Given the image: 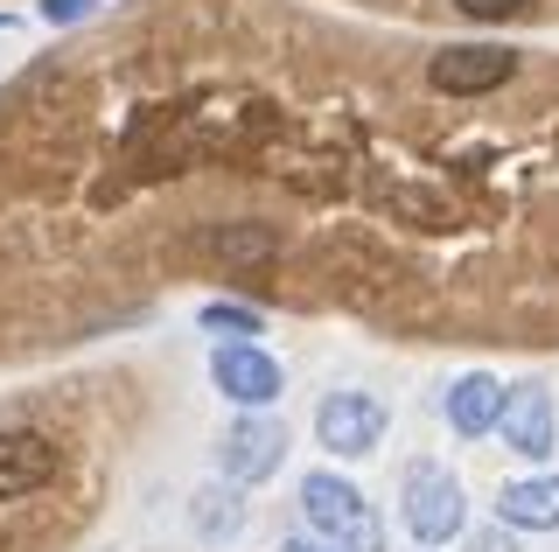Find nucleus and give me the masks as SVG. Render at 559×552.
<instances>
[{
  "instance_id": "nucleus-1",
  "label": "nucleus",
  "mask_w": 559,
  "mask_h": 552,
  "mask_svg": "<svg viewBox=\"0 0 559 552\" xmlns=\"http://www.w3.org/2000/svg\"><path fill=\"white\" fill-rule=\"evenodd\" d=\"M301 511H308L314 539H329L336 552H384V525L349 476H336V469L301 476Z\"/></svg>"
},
{
  "instance_id": "nucleus-2",
  "label": "nucleus",
  "mask_w": 559,
  "mask_h": 552,
  "mask_svg": "<svg viewBox=\"0 0 559 552\" xmlns=\"http://www.w3.org/2000/svg\"><path fill=\"white\" fill-rule=\"evenodd\" d=\"M399 504H406V531L419 545H448L468 531V504H462V482H454L441 461H413L406 469V490H399Z\"/></svg>"
},
{
  "instance_id": "nucleus-3",
  "label": "nucleus",
  "mask_w": 559,
  "mask_h": 552,
  "mask_svg": "<svg viewBox=\"0 0 559 552\" xmlns=\"http://www.w3.org/2000/svg\"><path fill=\"white\" fill-rule=\"evenodd\" d=\"M384 427H392V412H384L378 392H329V399L314 406V441H322L329 455H343V461L371 455L384 441Z\"/></svg>"
},
{
  "instance_id": "nucleus-4",
  "label": "nucleus",
  "mask_w": 559,
  "mask_h": 552,
  "mask_svg": "<svg viewBox=\"0 0 559 552\" xmlns=\"http://www.w3.org/2000/svg\"><path fill=\"white\" fill-rule=\"evenodd\" d=\"M210 377H217V392L231 406H245V412H259V406H273L280 392H287V371H280V357H266L259 343H217L210 350Z\"/></svg>"
},
{
  "instance_id": "nucleus-5",
  "label": "nucleus",
  "mask_w": 559,
  "mask_h": 552,
  "mask_svg": "<svg viewBox=\"0 0 559 552\" xmlns=\"http://www.w3.org/2000/svg\"><path fill=\"white\" fill-rule=\"evenodd\" d=\"M427 77H433V92H448V98H483V92H497V84L518 77V49L462 43V49H441V57L427 63Z\"/></svg>"
},
{
  "instance_id": "nucleus-6",
  "label": "nucleus",
  "mask_w": 559,
  "mask_h": 552,
  "mask_svg": "<svg viewBox=\"0 0 559 552\" xmlns=\"http://www.w3.org/2000/svg\"><path fill=\"white\" fill-rule=\"evenodd\" d=\"M217 461H224V482H266V476H280V461H287V427L280 420H266V412H245V420L224 434V447H217Z\"/></svg>"
},
{
  "instance_id": "nucleus-7",
  "label": "nucleus",
  "mask_w": 559,
  "mask_h": 552,
  "mask_svg": "<svg viewBox=\"0 0 559 552\" xmlns=\"http://www.w3.org/2000/svg\"><path fill=\"white\" fill-rule=\"evenodd\" d=\"M497 434H503V447H511V455H524V461H546L552 447H559V420H552L546 385H511V392H503Z\"/></svg>"
},
{
  "instance_id": "nucleus-8",
  "label": "nucleus",
  "mask_w": 559,
  "mask_h": 552,
  "mask_svg": "<svg viewBox=\"0 0 559 552\" xmlns=\"http://www.w3.org/2000/svg\"><path fill=\"white\" fill-rule=\"evenodd\" d=\"M43 482H57V441L28 434V427L0 434V504H8V496L43 490Z\"/></svg>"
},
{
  "instance_id": "nucleus-9",
  "label": "nucleus",
  "mask_w": 559,
  "mask_h": 552,
  "mask_svg": "<svg viewBox=\"0 0 559 552\" xmlns=\"http://www.w3.org/2000/svg\"><path fill=\"white\" fill-rule=\"evenodd\" d=\"M441 412H448V427L462 441H476V434H497V412H503V385L489 371H468V377H454L448 385V399H441Z\"/></svg>"
},
{
  "instance_id": "nucleus-10",
  "label": "nucleus",
  "mask_w": 559,
  "mask_h": 552,
  "mask_svg": "<svg viewBox=\"0 0 559 552\" xmlns=\"http://www.w3.org/2000/svg\"><path fill=\"white\" fill-rule=\"evenodd\" d=\"M497 517L511 531H559V476H532V482H511L497 496Z\"/></svg>"
},
{
  "instance_id": "nucleus-11",
  "label": "nucleus",
  "mask_w": 559,
  "mask_h": 552,
  "mask_svg": "<svg viewBox=\"0 0 559 552\" xmlns=\"http://www.w3.org/2000/svg\"><path fill=\"white\" fill-rule=\"evenodd\" d=\"M189 525H197L203 545H231L245 531V496L238 482H203L197 496H189Z\"/></svg>"
},
{
  "instance_id": "nucleus-12",
  "label": "nucleus",
  "mask_w": 559,
  "mask_h": 552,
  "mask_svg": "<svg viewBox=\"0 0 559 552\" xmlns=\"http://www.w3.org/2000/svg\"><path fill=\"white\" fill-rule=\"evenodd\" d=\"M217 252L224 259H273L280 231H273V224H231V231H217Z\"/></svg>"
},
{
  "instance_id": "nucleus-13",
  "label": "nucleus",
  "mask_w": 559,
  "mask_h": 552,
  "mask_svg": "<svg viewBox=\"0 0 559 552\" xmlns=\"http://www.w3.org/2000/svg\"><path fill=\"white\" fill-rule=\"evenodd\" d=\"M203 329H231L238 343H252L266 322H259V308H245V301H210L203 308Z\"/></svg>"
},
{
  "instance_id": "nucleus-14",
  "label": "nucleus",
  "mask_w": 559,
  "mask_h": 552,
  "mask_svg": "<svg viewBox=\"0 0 559 552\" xmlns=\"http://www.w3.org/2000/svg\"><path fill=\"white\" fill-rule=\"evenodd\" d=\"M468 552H518V531H511V525H503V517H497V525L468 531Z\"/></svg>"
},
{
  "instance_id": "nucleus-15",
  "label": "nucleus",
  "mask_w": 559,
  "mask_h": 552,
  "mask_svg": "<svg viewBox=\"0 0 559 552\" xmlns=\"http://www.w3.org/2000/svg\"><path fill=\"white\" fill-rule=\"evenodd\" d=\"M468 22H503V14H524V0H454Z\"/></svg>"
},
{
  "instance_id": "nucleus-16",
  "label": "nucleus",
  "mask_w": 559,
  "mask_h": 552,
  "mask_svg": "<svg viewBox=\"0 0 559 552\" xmlns=\"http://www.w3.org/2000/svg\"><path fill=\"white\" fill-rule=\"evenodd\" d=\"M92 8H98V0H43V22L49 28H70V22H84Z\"/></svg>"
},
{
  "instance_id": "nucleus-17",
  "label": "nucleus",
  "mask_w": 559,
  "mask_h": 552,
  "mask_svg": "<svg viewBox=\"0 0 559 552\" xmlns=\"http://www.w3.org/2000/svg\"><path fill=\"white\" fill-rule=\"evenodd\" d=\"M280 552H336V545H329V539H287Z\"/></svg>"
},
{
  "instance_id": "nucleus-18",
  "label": "nucleus",
  "mask_w": 559,
  "mask_h": 552,
  "mask_svg": "<svg viewBox=\"0 0 559 552\" xmlns=\"http://www.w3.org/2000/svg\"><path fill=\"white\" fill-rule=\"evenodd\" d=\"M0 36H8V14H0Z\"/></svg>"
}]
</instances>
